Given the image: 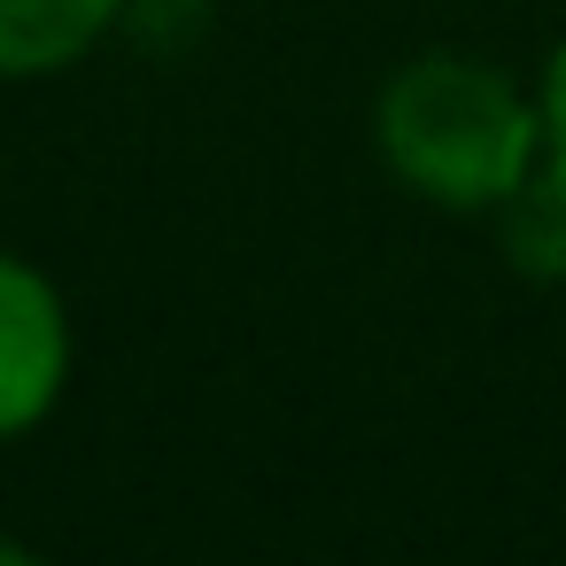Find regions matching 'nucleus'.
<instances>
[{
  "label": "nucleus",
  "mask_w": 566,
  "mask_h": 566,
  "mask_svg": "<svg viewBox=\"0 0 566 566\" xmlns=\"http://www.w3.org/2000/svg\"><path fill=\"white\" fill-rule=\"evenodd\" d=\"M63 365H71L63 295H55L32 264L0 256V434L32 427V419L55 403Z\"/></svg>",
  "instance_id": "f03ea898"
},
{
  "label": "nucleus",
  "mask_w": 566,
  "mask_h": 566,
  "mask_svg": "<svg viewBox=\"0 0 566 566\" xmlns=\"http://www.w3.org/2000/svg\"><path fill=\"white\" fill-rule=\"evenodd\" d=\"M380 156L442 210H496L543 156V109L465 55H419L380 94Z\"/></svg>",
  "instance_id": "f257e3e1"
},
{
  "label": "nucleus",
  "mask_w": 566,
  "mask_h": 566,
  "mask_svg": "<svg viewBox=\"0 0 566 566\" xmlns=\"http://www.w3.org/2000/svg\"><path fill=\"white\" fill-rule=\"evenodd\" d=\"M535 109H543V148L566 164V48L551 55V71H543V102H535Z\"/></svg>",
  "instance_id": "39448f33"
},
{
  "label": "nucleus",
  "mask_w": 566,
  "mask_h": 566,
  "mask_svg": "<svg viewBox=\"0 0 566 566\" xmlns=\"http://www.w3.org/2000/svg\"><path fill=\"white\" fill-rule=\"evenodd\" d=\"M125 0H0V78H40L78 63Z\"/></svg>",
  "instance_id": "7ed1b4c3"
},
{
  "label": "nucleus",
  "mask_w": 566,
  "mask_h": 566,
  "mask_svg": "<svg viewBox=\"0 0 566 566\" xmlns=\"http://www.w3.org/2000/svg\"><path fill=\"white\" fill-rule=\"evenodd\" d=\"M504 210V249L527 264V272H566V164L543 148L535 171L496 202Z\"/></svg>",
  "instance_id": "20e7f679"
}]
</instances>
